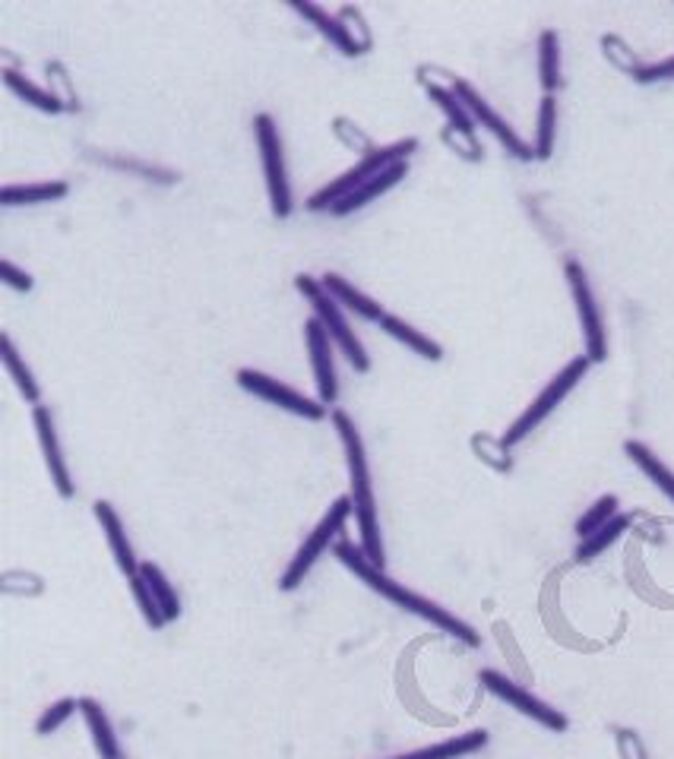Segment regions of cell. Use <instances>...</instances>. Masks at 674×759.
Instances as JSON below:
<instances>
[{"mask_svg": "<svg viewBox=\"0 0 674 759\" xmlns=\"http://www.w3.org/2000/svg\"><path fill=\"white\" fill-rule=\"evenodd\" d=\"M0 279H3L7 289H13V292H20V295H29L35 289L33 276L23 272L20 266H13L10 260H0Z\"/></svg>", "mask_w": 674, "mask_h": 759, "instance_id": "obj_41", "label": "cell"}, {"mask_svg": "<svg viewBox=\"0 0 674 759\" xmlns=\"http://www.w3.org/2000/svg\"><path fill=\"white\" fill-rule=\"evenodd\" d=\"M333 428L339 433V443L345 450V465H348V500H352V516L358 526V544L365 558L373 566H387V548L380 538V519H377V497H373L371 465H368V450L361 440V430L352 421L348 412L333 408Z\"/></svg>", "mask_w": 674, "mask_h": 759, "instance_id": "obj_2", "label": "cell"}, {"mask_svg": "<svg viewBox=\"0 0 674 759\" xmlns=\"http://www.w3.org/2000/svg\"><path fill=\"white\" fill-rule=\"evenodd\" d=\"M456 99L466 105V111L473 114V121L478 124V127H485V131L491 133L501 146H504L506 152L513 156V159H519V162H532L536 159V152H532V146L519 136V133L513 131L510 124H506L504 118L491 108V101L485 99L478 89H475L473 83H466V79H459L456 83Z\"/></svg>", "mask_w": 674, "mask_h": 759, "instance_id": "obj_11", "label": "cell"}, {"mask_svg": "<svg viewBox=\"0 0 674 759\" xmlns=\"http://www.w3.org/2000/svg\"><path fill=\"white\" fill-rule=\"evenodd\" d=\"M630 523H634L630 516L617 513V516H614V519H611L605 528H599L596 535L583 538V541H579V548H576V554H574L576 563H589V561H596L599 554H605L608 548H611V544H614V541H617V538H621V535L630 528Z\"/></svg>", "mask_w": 674, "mask_h": 759, "instance_id": "obj_27", "label": "cell"}, {"mask_svg": "<svg viewBox=\"0 0 674 759\" xmlns=\"http://www.w3.org/2000/svg\"><path fill=\"white\" fill-rule=\"evenodd\" d=\"M662 79H674V54L672 58H665V61H655V64H646L634 76V83H640V86H649V83H662Z\"/></svg>", "mask_w": 674, "mask_h": 759, "instance_id": "obj_42", "label": "cell"}, {"mask_svg": "<svg viewBox=\"0 0 674 759\" xmlns=\"http://www.w3.org/2000/svg\"><path fill=\"white\" fill-rule=\"evenodd\" d=\"M380 330L387 332L390 339H396L400 345H405L408 352H415L418 358H425V362H443V348H440V342H434L428 332L415 330L412 323H405L403 317H396V314H387L383 320H380Z\"/></svg>", "mask_w": 674, "mask_h": 759, "instance_id": "obj_20", "label": "cell"}, {"mask_svg": "<svg viewBox=\"0 0 674 759\" xmlns=\"http://www.w3.org/2000/svg\"><path fill=\"white\" fill-rule=\"evenodd\" d=\"M333 554H336V561L345 566V570H352L371 592H377L380 598H387L390 604H396V608H403L405 614H415V617H421V621H428L431 627L440 629V633H446V636H453V639H459L463 646H469V649H478L481 646V636L475 633L466 621H459L456 614H450L446 608H440L438 601H431V598H425V595L412 592V589H405L403 583H396V579H390L387 576V570H380V566H373L368 558H365V551H361V544H355V541H339L336 548H333Z\"/></svg>", "mask_w": 674, "mask_h": 759, "instance_id": "obj_1", "label": "cell"}, {"mask_svg": "<svg viewBox=\"0 0 674 759\" xmlns=\"http://www.w3.org/2000/svg\"><path fill=\"white\" fill-rule=\"evenodd\" d=\"M554 143H557V99L554 96H544L539 105V121H536V159L539 162H548L551 152H554Z\"/></svg>", "mask_w": 674, "mask_h": 759, "instance_id": "obj_28", "label": "cell"}, {"mask_svg": "<svg viewBox=\"0 0 674 759\" xmlns=\"http://www.w3.org/2000/svg\"><path fill=\"white\" fill-rule=\"evenodd\" d=\"M478 681H481V687H485L488 694L498 696L501 702H506L510 709H516L519 715L532 719L536 725L548 727L551 734H564V731L571 727V719H567L561 709L548 706L544 699H539L536 694H529L523 684L510 681V677H504L501 671H494V668H485V671L478 674Z\"/></svg>", "mask_w": 674, "mask_h": 759, "instance_id": "obj_8", "label": "cell"}, {"mask_svg": "<svg viewBox=\"0 0 674 759\" xmlns=\"http://www.w3.org/2000/svg\"><path fill=\"white\" fill-rule=\"evenodd\" d=\"M336 16H339V23L345 26V35H348V41L355 45V51H358V58H361V54H368V51H373V33H371V26H368V20H365V13H361L358 7H352V3H345V7H339Z\"/></svg>", "mask_w": 674, "mask_h": 759, "instance_id": "obj_31", "label": "cell"}, {"mask_svg": "<svg viewBox=\"0 0 674 759\" xmlns=\"http://www.w3.org/2000/svg\"><path fill=\"white\" fill-rule=\"evenodd\" d=\"M415 79L425 93H438V89H456L459 76H453L450 70H443L438 64H418L415 70Z\"/></svg>", "mask_w": 674, "mask_h": 759, "instance_id": "obj_39", "label": "cell"}, {"mask_svg": "<svg viewBox=\"0 0 674 759\" xmlns=\"http://www.w3.org/2000/svg\"><path fill=\"white\" fill-rule=\"evenodd\" d=\"M289 7H292L302 20H307L317 33L323 35V38L336 48L339 54H345V58H358V51H355V45L348 41L345 26L339 23L336 13H330V10H323V7H317V3H310V0H292Z\"/></svg>", "mask_w": 674, "mask_h": 759, "instance_id": "obj_18", "label": "cell"}, {"mask_svg": "<svg viewBox=\"0 0 674 759\" xmlns=\"http://www.w3.org/2000/svg\"><path fill=\"white\" fill-rule=\"evenodd\" d=\"M330 131H333V136H336L339 143L348 149V152H355V156H371L373 149V139L368 136V133L361 131L352 118H345V114H339V118H333V124H330Z\"/></svg>", "mask_w": 674, "mask_h": 759, "instance_id": "obj_34", "label": "cell"}, {"mask_svg": "<svg viewBox=\"0 0 674 759\" xmlns=\"http://www.w3.org/2000/svg\"><path fill=\"white\" fill-rule=\"evenodd\" d=\"M76 712H79V699H73V696H64V699L51 702V706L38 715V722H35V734H38V737H48V734L61 731V727L68 725Z\"/></svg>", "mask_w": 674, "mask_h": 759, "instance_id": "obj_35", "label": "cell"}, {"mask_svg": "<svg viewBox=\"0 0 674 759\" xmlns=\"http://www.w3.org/2000/svg\"><path fill=\"white\" fill-rule=\"evenodd\" d=\"M131 592H134L136 608H139V614H143L146 627L156 629V633L169 627V621H166V614H162V608H159L156 595H152V589L146 586V579H143V576H134V579H131Z\"/></svg>", "mask_w": 674, "mask_h": 759, "instance_id": "obj_37", "label": "cell"}, {"mask_svg": "<svg viewBox=\"0 0 674 759\" xmlns=\"http://www.w3.org/2000/svg\"><path fill=\"white\" fill-rule=\"evenodd\" d=\"M304 345H307V355H310V370H314V383H317V399H320L327 408H333L339 402L333 339H330V332L320 327L317 317L304 320Z\"/></svg>", "mask_w": 674, "mask_h": 759, "instance_id": "obj_12", "label": "cell"}, {"mask_svg": "<svg viewBox=\"0 0 674 759\" xmlns=\"http://www.w3.org/2000/svg\"><path fill=\"white\" fill-rule=\"evenodd\" d=\"M0 79H3V86H7L16 99L26 101L35 111H41V114H64V105L54 99L48 89H41L38 83H33L29 76H23L20 70L3 66V70H0Z\"/></svg>", "mask_w": 674, "mask_h": 759, "instance_id": "obj_21", "label": "cell"}, {"mask_svg": "<svg viewBox=\"0 0 674 759\" xmlns=\"http://www.w3.org/2000/svg\"><path fill=\"white\" fill-rule=\"evenodd\" d=\"M0 362H3V370H7V377L16 383V390H20V396L26 399L29 405H41V387H38V380H35L33 367L20 358V352H16V345H13V339L3 332L0 335Z\"/></svg>", "mask_w": 674, "mask_h": 759, "instance_id": "obj_22", "label": "cell"}, {"mask_svg": "<svg viewBox=\"0 0 674 759\" xmlns=\"http://www.w3.org/2000/svg\"><path fill=\"white\" fill-rule=\"evenodd\" d=\"M539 79L544 96H554L564 86V76H561V35L554 29H544L539 35Z\"/></svg>", "mask_w": 674, "mask_h": 759, "instance_id": "obj_25", "label": "cell"}, {"mask_svg": "<svg viewBox=\"0 0 674 759\" xmlns=\"http://www.w3.org/2000/svg\"><path fill=\"white\" fill-rule=\"evenodd\" d=\"M254 136L264 162V177H267V194H270V209L275 219H289L295 203H292V184H289V168H285V152H282V136L272 121V114H257L254 118Z\"/></svg>", "mask_w": 674, "mask_h": 759, "instance_id": "obj_6", "label": "cell"}, {"mask_svg": "<svg viewBox=\"0 0 674 759\" xmlns=\"http://www.w3.org/2000/svg\"><path fill=\"white\" fill-rule=\"evenodd\" d=\"M70 194L68 181H41V184H7L0 191V206H38V203H58Z\"/></svg>", "mask_w": 674, "mask_h": 759, "instance_id": "obj_23", "label": "cell"}, {"mask_svg": "<svg viewBox=\"0 0 674 759\" xmlns=\"http://www.w3.org/2000/svg\"><path fill=\"white\" fill-rule=\"evenodd\" d=\"M617 506H621V500L614 494H605L599 497L579 519H576V538L583 541V538H589V535H596L599 528H605L614 516H617Z\"/></svg>", "mask_w": 674, "mask_h": 759, "instance_id": "obj_32", "label": "cell"}, {"mask_svg": "<svg viewBox=\"0 0 674 759\" xmlns=\"http://www.w3.org/2000/svg\"><path fill=\"white\" fill-rule=\"evenodd\" d=\"M45 76H48V93L64 105V111L76 114L79 111V96H76V86L70 79L68 66L61 64V61H48L45 64Z\"/></svg>", "mask_w": 674, "mask_h": 759, "instance_id": "obj_33", "label": "cell"}, {"mask_svg": "<svg viewBox=\"0 0 674 759\" xmlns=\"http://www.w3.org/2000/svg\"><path fill=\"white\" fill-rule=\"evenodd\" d=\"M418 146H421V143H418V136H405V139H396V143H390V146L373 149L371 156H365L358 166H352L348 171H342L336 181H330V184H323L317 194H310L307 203H304V209H307V212H330L339 199H345L352 191H358L361 184H368L371 177L383 174L387 168L400 166V162H408V156H412V152H418Z\"/></svg>", "mask_w": 674, "mask_h": 759, "instance_id": "obj_3", "label": "cell"}, {"mask_svg": "<svg viewBox=\"0 0 674 759\" xmlns=\"http://www.w3.org/2000/svg\"><path fill=\"white\" fill-rule=\"evenodd\" d=\"M235 383L244 393L264 399V402H270V405L282 408V412H292V415H298L304 421H323L327 415H333L320 399H307L298 390H292L289 383L275 380L270 374H260L254 367H241L235 374Z\"/></svg>", "mask_w": 674, "mask_h": 759, "instance_id": "obj_9", "label": "cell"}, {"mask_svg": "<svg viewBox=\"0 0 674 759\" xmlns=\"http://www.w3.org/2000/svg\"><path fill=\"white\" fill-rule=\"evenodd\" d=\"M488 740H491V734H488L485 727H475V731L456 734V737H450V740H440L434 747H421V750H412V754L390 759H463L473 757L478 750H485Z\"/></svg>", "mask_w": 674, "mask_h": 759, "instance_id": "obj_19", "label": "cell"}, {"mask_svg": "<svg viewBox=\"0 0 674 759\" xmlns=\"http://www.w3.org/2000/svg\"><path fill=\"white\" fill-rule=\"evenodd\" d=\"M592 367V362L586 358V355H579V358H574V362L567 364L554 380H548V387L541 390L539 396H536V402L506 428V433H504V443L506 446H516V443H523L532 430L539 428L541 421L564 402V399L571 396L574 393V387L586 377V370Z\"/></svg>", "mask_w": 674, "mask_h": 759, "instance_id": "obj_7", "label": "cell"}, {"mask_svg": "<svg viewBox=\"0 0 674 759\" xmlns=\"http://www.w3.org/2000/svg\"><path fill=\"white\" fill-rule=\"evenodd\" d=\"M323 289L330 292V297L336 301L339 307H345V310H352L358 320H368V323H380L383 317H387V310H383V304L380 301H373L371 295H365V292H358L348 279H342L339 272H327L323 279Z\"/></svg>", "mask_w": 674, "mask_h": 759, "instance_id": "obj_16", "label": "cell"}, {"mask_svg": "<svg viewBox=\"0 0 674 759\" xmlns=\"http://www.w3.org/2000/svg\"><path fill=\"white\" fill-rule=\"evenodd\" d=\"M408 177V162H400V166L387 168L383 174H377V177H371L368 184H361L358 191H352L345 199H339L336 206L330 209V216H336V219H345V216H352V212H358V209H365L368 203H373L377 197H383V194H390L400 181H405Z\"/></svg>", "mask_w": 674, "mask_h": 759, "instance_id": "obj_15", "label": "cell"}, {"mask_svg": "<svg viewBox=\"0 0 674 759\" xmlns=\"http://www.w3.org/2000/svg\"><path fill=\"white\" fill-rule=\"evenodd\" d=\"M93 513H96V519H99L101 535H105V541H108V551H111V558L118 563V570H121V573L127 576V583H131L134 576H139V561H136L134 544H131V538H127V528L121 523L118 510H114L108 500H96V503H93Z\"/></svg>", "mask_w": 674, "mask_h": 759, "instance_id": "obj_14", "label": "cell"}, {"mask_svg": "<svg viewBox=\"0 0 674 759\" xmlns=\"http://www.w3.org/2000/svg\"><path fill=\"white\" fill-rule=\"evenodd\" d=\"M564 276H567V285H571V295H574L576 304V317H579V327H583L586 358L592 364H602L608 358L605 323H602L599 301L592 295L589 276H586V269L576 264V260H567V264H564Z\"/></svg>", "mask_w": 674, "mask_h": 759, "instance_id": "obj_10", "label": "cell"}, {"mask_svg": "<svg viewBox=\"0 0 674 759\" xmlns=\"http://www.w3.org/2000/svg\"><path fill=\"white\" fill-rule=\"evenodd\" d=\"M614 747L621 759H649V750L634 727H614Z\"/></svg>", "mask_w": 674, "mask_h": 759, "instance_id": "obj_40", "label": "cell"}, {"mask_svg": "<svg viewBox=\"0 0 674 759\" xmlns=\"http://www.w3.org/2000/svg\"><path fill=\"white\" fill-rule=\"evenodd\" d=\"M428 96H431V101H434L440 111L446 114V124H450V127L475 133V127H478V124L473 121V114L466 111V105L456 99V89H438V93H428Z\"/></svg>", "mask_w": 674, "mask_h": 759, "instance_id": "obj_36", "label": "cell"}, {"mask_svg": "<svg viewBox=\"0 0 674 759\" xmlns=\"http://www.w3.org/2000/svg\"><path fill=\"white\" fill-rule=\"evenodd\" d=\"M624 453H627V460L637 465L642 475H646V478H649V481H652V485H655V488H659V491H662V494L669 497V500L674 503V472L672 468L662 463V460H659V456H655V453H652L646 443H640V440H627V443H624Z\"/></svg>", "mask_w": 674, "mask_h": 759, "instance_id": "obj_24", "label": "cell"}, {"mask_svg": "<svg viewBox=\"0 0 674 759\" xmlns=\"http://www.w3.org/2000/svg\"><path fill=\"white\" fill-rule=\"evenodd\" d=\"M295 289H298V295L310 304L314 317L320 320L323 330L330 332L333 345L342 352V358L352 364V370H355V374H371V355L365 352V345H361V339L352 330L345 310L330 297V292L323 289V282L314 279V276H307V272H302V276H295Z\"/></svg>", "mask_w": 674, "mask_h": 759, "instance_id": "obj_4", "label": "cell"}, {"mask_svg": "<svg viewBox=\"0 0 674 759\" xmlns=\"http://www.w3.org/2000/svg\"><path fill=\"white\" fill-rule=\"evenodd\" d=\"M33 425L35 433H38V446H41L45 465H48L51 488L58 491L61 500H73L76 497V485H73L70 465L64 460V450H61V437H58V428H54V412L48 405H35Z\"/></svg>", "mask_w": 674, "mask_h": 759, "instance_id": "obj_13", "label": "cell"}, {"mask_svg": "<svg viewBox=\"0 0 674 759\" xmlns=\"http://www.w3.org/2000/svg\"><path fill=\"white\" fill-rule=\"evenodd\" d=\"M348 516H352V500H348V494L333 500V506L323 513V519H320V523L314 526V531L304 538L302 548H298L295 558H292V563H289L285 573L279 576V592H295V589L302 586L304 579H307V573L314 570V563L327 554V548L333 544V538L345 528Z\"/></svg>", "mask_w": 674, "mask_h": 759, "instance_id": "obj_5", "label": "cell"}, {"mask_svg": "<svg viewBox=\"0 0 674 759\" xmlns=\"http://www.w3.org/2000/svg\"><path fill=\"white\" fill-rule=\"evenodd\" d=\"M473 453L488 465L494 468L498 475H510L513 472V456H510V446L504 443V437H491V433H473Z\"/></svg>", "mask_w": 674, "mask_h": 759, "instance_id": "obj_29", "label": "cell"}, {"mask_svg": "<svg viewBox=\"0 0 674 759\" xmlns=\"http://www.w3.org/2000/svg\"><path fill=\"white\" fill-rule=\"evenodd\" d=\"M139 576L146 579V586H149L152 595H156V601H159V608H162L166 621H169V624L171 621H177V617H181V598H177L174 586L169 583L166 570H162L159 563L143 561L139 563Z\"/></svg>", "mask_w": 674, "mask_h": 759, "instance_id": "obj_26", "label": "cell"}, {"mask_svg": "<svg viewBox=\"0 0 674 759\" xmlns=\"http://www.w3.org/2000/svg\"><path fill=\"white\" fill-rule=\"evenodd\" d=\"M79 715H83V722H86V731L93 734L96 754H99L101 759H124L121 757V740H118L114 725H111L108 712L101 709L99 699L79 696Z\"/></svg>", "mask_w": 674, "mask_h": 759, "instance_id": "obj_17", "label": "cell"}, {"mask_svg": "<svg viewBox=\"0 0 674 759\" xmlns=\"http://www.w3.org/2000/svg\"><path fill=\"white\" fill-rule=\"evenodd\" d=\"M599 45H602V54H605L608 64L614 66L617 73L630 76V79H634L642 66H646L640 61V54H637V51H634V48H630L621 35H614V33L602 35V41H599Z\"/></svg>", "mask_w": 674, "mask_h": 759, "instance_id": "obj_30", "label": "cell"}, {"mask_svg": "<svg viewBox=\"0 0 674 759\" xmlns=\"http://www.w3.org/2000/svg\"><path fill=\"white\" fill-rule=\"evenodd\" d=\"M440 143L453 152V156H459L463 162H481L485 159V149H481V143L475 139V133H466V131H456V127H443L440 131Z\"/></svg>", "mask_w": 674, "mask_h": 759, "instance_id": "obj_38", "label": "cell"}]
</instances>
